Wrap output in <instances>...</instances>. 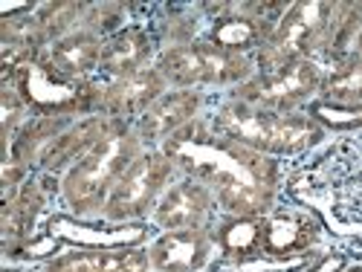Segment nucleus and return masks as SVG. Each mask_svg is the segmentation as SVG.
<instances>
[{
  "mask_svg": "<svg viewBox=\"0 0 362 272\" xmlns=\"http://www.w3.org/2000/svg\"><path fill=\"white\" fill-rule=\"evenodd\" d=\"M163 154L177 165L180 177H192L212 191L229 218H267L276 208L279 160L221 136L200 119L163 142Z\"/></svg>",
  "mask_w": 362,
  "mask_h": 272,
  "instance_id": "1",
  "label": "nucleus"
},
{
  "mask_svg": "<svg viewBox=\"0 0 362 272\" xmlns=\"http://www.w3.org/2000/svg\"><path fill=\"white\" fill-rule=\"evenodd\" d=\"M145 150L148 148L139 139L136 128L131 122H119L81 162H76L58 179V191H62L70 215L99 218L116 183Z\"/></svg>",
  "mask_w": 362,
  "mask_h": 272,
  "instance_id": "2",
  "label": "nucleus"
},
{
  "mask_svg": "<svg viewBox=\"0 0 362 272\" xmlns=\"http://www.w3.org/2000/svg\"><path fill=\"white\" fill-rule=\"evenodd\" d=\"M212 128L221 136L247 145L273 160L308 154L327 134L308 113H276L235 99L215 113Z\"/></svg>",
  "mask_w": 362,
  "mask_h": 272,
  "instance_id": "3",
  "label": "nucleus"
},
{
  "mask_svg": "<svg viewBox=\"0 0 362 272\" xmlns=\"http://www.w3.org/2000/svg\"><path fill=\"white\" fill-rule=\"evenodd\" d=\"M345 4H325V0H298L290 4L269 38L252 58L258 73H276L293 61L327 55L334 44L337 26Z\"/></svg>",
  "mask_w": 362,
  "mask_h": 272,
  "instance_id": "4",
  "label": "nucleus"
},
{
  "mask_svg": "<svg viewBox=\"0 0 362 272\" xmlns=\"http://www.w3.org/2000/svg\"><path fill=\"white\" fill-rule=\"evenodd\" d=\"M15 90L23 96L26 107L33 116H70L84 119L102 113V84L99 81H73L52 70L47 55L38 52L29 61H23L15 76L9 78Z\"/></svg>",
  "mask_w": 362,
  "mask_h": 272,
  "instance_id": "5",
  "label": "nucleus"
},
{
  "mask_svg": "<svg viewBox=\"0 0 362 272\" xmlns=\"http://www.w3.org/2000/svg\"><path fill=\"white\" fill-rule=\"evenodd\" d=\"M154 67L163 73L168 87L174 90H197V87H238L250 81L258 67L252 55H238L218 49L206 41L192 44H168Z\"/></svg>",
  "mask_w": 362,
  "mask_h": 272,
  "instance_id": "6",
  "label": "nucleus"
},
{
  "mask_svg": "<svg viewBox=\"0 0 362 272\" xmlns=\"http://www.w3.org/2000/svg\"><path fill=\"white\" fill-rule=\"evenodd\" d=\"M174 177H180V171L163 154V148H148L122 174L99 218L107 223H142L148 215H154Z\"/></svg>",
  "mask_w": 362,
  "mask_h": 272,
  "instance_id": "7",
  "label": "nucleus"
},
{
  "mask_svg": "<svg viewBox=\"0 0 362 272\" xmlns=\"http://www.w3.org/2000/svg\"><path fill=\"white\" fill-rule=\"evenodd\" d=\"M287 9L290 4H206L209 32L203 41L238 55L258 52L273 38Z\"/></svg>",
  "mask_w": 362,
  "mask_h": 272,
  "instance_id": "8",
  "label": "nucleus"
},
{
  "mask_svg": "<svg viewBox=\"0 0 362 272\" xmlns=\"http://www.w3.org/2000/svg\"><path fill=\"white\" fill-rule=\"evenodd\" d=\"M322 81L325 67L316 58H305L276 73H255L250 81L232 87V99L276 113H298L301 105H310L319 96Z\"/></svg>",
  "mask_w": 362,
  "mask_h": 272,
  "instance_id": "9",
  "label": "nucleus"
},
{
  "mask_svg": "<svg viewBox=\"0 0 362 272\" xmlns=\"http://www.w3.org/2000/svg\"><path fill=\"white\" fill-rule=\"evenodd\" d=\"M96 218H67L55 215L47 220V235L58 237L62 244L73 249H119V247H142L151 226L145 223H93Z\"/></svg>",
  "mask_w": 362,
  "mask_h": 272,
  "instance_id": "10",
  "label": "nucleus"
},
{
  "mask_svg": "<svg viewBox=\"0 0 362 272\" xmlns=\"http://www.w3.org/2000/svg\"><path fill=\"white\" fill-rule=\"evenodd\" d=\"M218 247L212 229H171L160 232L148 249L151 272H200Z\"/></svg>",
  "mask_w": 362,
  "mask_h": 272,
  "instance_id": "11",
  "label": "nucleus"
},
{
  "mask_svg": "<svg viewBox=\"0 0 362 272\" xmlns=\"http://www.w3.org/2000/svg\"><path fill=\"white\" fill-rule=\"evenodd\" d=\"M215 197L203 183L192 177H180L168 186V191L163 194V200L157 203L154 215V226L160 232H171V229H209L215 218Z\"/></svg>",
  "mask_w": 362,
  "mask_h": 272,
  "instance_id": "12",
  "label": "nucleus"
},
{
  "mask_svg": "<svg viewBox=\"0 0 362 272\" xmlns=\"http://www.w3.org/2000/svg\"><path fill=\"white\" fill-rule=\"evenodd\" d=\"M203 107V93L200 90H168L165 96H160L151 105L136 122V134L145 142V148H163V142H168L177 131H183L186 125H192L197 113Z\"/></svg>",
  "mask_w": 362,
  "mask_h": 272,
  "instance_id": "13",
  "label": "nucleus"
},
{
  "mask_svg": "<svg viewBox=\"0 0 362 272\" xmlns=\"http://www.w3.org/2000/svg\"><path fill=\"white\" fill-rule=\"evenodd\" d=\"M168 81L163 78V73L151 64L134 76H125V78H110L102 84V105L99 110L105 116H113V119H139L151 105H154L160 96L168 93Z\"/></svg>",
  "mask_w": 362,
  "mask_h": 272,
  "instance_id": "14",
  "label": "nucleus"
},
{
  "mask_svg": "<svg viewBox=\"0 0 362 272\" xmlns=\"http://www.w3.org/2000/svg\"><path fill=\"white\" fill-rule=\"evenodd\" d=\"M122 119H113V116H105V113H96V116H84V119H76V122L58 136L41 160V171L49 174V177H58V174H67L76 162H81L90 150H93Z\"/></svg>",
  "mask_w": 362,
  "mask_h": 272,
  "instance_id": "15",
  "label": "nucleus"
},
{
  "mask_svg": "<svg viewBox=\"0 0 362 272\" xmlns=\"http://www.w3.org/2000/svg\"><path fill=\"white\" fill-rule=\"evenodd\" d=\"M38 272H151L145 247L70 249L38 266Z\"/></svg>",
  "mask_w": 362,
  "mask_h": 272,
  "instance_id": "16",
  "label": "nucleus"
},
{
  "mask_svg": "<svg viewBox=\"0 0 362 272\" xmlns=\"http://www.w3.org/2000/svg\"><path fill=\"white\" fill-rule=\"evenodd\" d=\"M151 61H154V38H151V32L142 26H125L110 38H105L99 73H105L107 81L125 78L151 67Z\"/></svg>",
  "mask_w": 362,
  "mask_h": 272,
  "instance_id": "17",
  "label": "nucleus"
},
{
  "mask_svg": "<svg viewBox=\"0 0 362 272\" xmlns=\"http://www.w3.org/2000/svg\"><path fill=\"white\" fill-rule=\"evenodd\" d=\"M44 203H47V194L38 179H26L12 197H4V211H0L4 252L26 244L29 237H35V223L44 211Z\"/></svg>",
  "mask_w": 362,
  "mask_h": 272,
  "instance_id": "18",
  "label": "nucleus"
},
{
  "mask_svg": "<svg viewBox=\"0 0 362 272\" xmlns=\"http://www.w3.org/2000/svg\"><path fill=\"white\" fill-rule=\"evenodd\" d=\"M102 49H105L102 35L87 32V29H76V32L64 35L62 41L49 44L44 49V55L52 64V70H58L62 76H67L73 81H90V76L99 70Z\"/></svg>",
  "mask_w": 362,
  "mask_h": 272,
  "instance_id": "19",
  "label": "nucleus"
},
{
  "mask_svg": "<svg viewBox=\"0 0 362 272\" xmlns=\"http://www.w3.org/2000/svg\"><path fill=\"white\" fill-rule=\"evenodd\" d=\"M316 237V226L301 215H276V208L264 218L261 255L287 261L296 252H305Z\"/></svg>",
  "mask_w": 362,
  "mask_h": 272,
  "instance_id": "20",
  "label": "nucleus"
},
{
  "mask_svg": "<svg viewBox=\"0 0 362 272\" xmlns=\"http://www.w3.org/2000/svg\"><path fill=\"white\" fill-rule=\"evenodd\" d=\"M330 67H325V81L319 90V99L330 105H362V55L348 52L342 58H330Z\"/></svg>",
  "mask_w": 362,
  "mask_h": 272,
  "instance_id": "21",
  "label": "nucleus"
},
{
  "mask_svg": "<svg viewBox=\"0 0 362 272\" xmlns=\"http://www.w3.org/2000/svg\"><path fill=\"white\" fill-rule=\"evenodd\" d=\"M218 247L232 261H252L261 255L264 240V218H229L215 232Z\"/></svg>",
  "mask_w": 362,
  "mask_h": 272,
  "instance_id": "22",
  "label": "nucleus"
},
{
  "mask_svg": "<svg viewBox=\"0 0 362 272\" xmlns=\"http://www.w3.org/2000/svg\"><path fill=\"white\" fill-rule=\"evenodd\" d=\"M87 4H67V0H52V4H38L35 15L41 20V29L49 44L62 41L64 35L81 29V18H84Z\"/></svg>",
  "mask_w": 362,
  "mask_h": 272,
  "instance_id": "23",
  "label": "nucleus"
},
{
  "mask_svg": "<svg viewBox=\"0 0 362 272\" xmlns=\"http://www.w3.org/2000/svg\"><path fill=\"white\" fill-rule=\"evenodd\" d=\"M308 116L319 122L327 134H354L362 128V105H330L322 99H313L308 105Z\"/></svg>",
  "mask_w": 362,
  "mask_h": 272,
  "instance_id": "24",
  "label": "nucleus"
},
{
  "mask_svg": "<svg viewBox=\"0 0 362 272\" xmlns=\"http://www.w3.org/2000/svg\"><path fill=\"white\" fill-rule=\"evenodd\" d=\"M125 12H128L125 4H87L84 18H81V29L96 32L102 38H110L113 32H119V29H125L122 26Z\"/></svg>",
  "mask_w": 362,
  "mask_h": 272,
  "instance_id": "25",
  "label": "nucleus"
},
{
  "mask_svg": "<svg viewBox=\"0 0 362 272\" xmlns=\"http://www.w3.org/2000/svg\"><path fill=\"white\" fill-rule=\"evenodd\" d=\"M0 116H4V150H6L15 139V134L23 128V122L33 116L26 107V102H23V96L9 81H4V90H0Z\"/></svg>",
  "mask_w": 362,
  "mask_h": 272,
  "instance_id": "26",
  "label": "nucleus"
},
{
  "mask_svg": "<svg viewBox=\"0 0 362 272\" xmlns=\"http://www.w3.org/2000/svg\"><path fill=\"white\" fill-rule=\"evenodd\" d=\"M354 52L362 55V29H359V35H356V44H354Z\"/></svg>",
  "mask_w": 362,
  "mask_h": 272,
  "instance_id": "27",
  "label": "nucleus"
}]
</instances>
